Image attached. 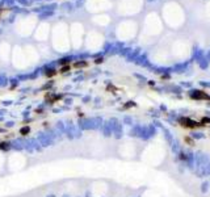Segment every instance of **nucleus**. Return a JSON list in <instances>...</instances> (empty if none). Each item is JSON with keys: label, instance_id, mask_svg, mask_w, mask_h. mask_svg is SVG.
Masks as SVG:
<instances>
[{"label": "nucleus", "instance_id": "6e6552de", "mask_svg": "<svg viewBox=\"0 0 210 197\" xmlns=\"http://www.w3.org/2000/svg\"><path fill=\"white\" fill-rule=\"evenodd\" d=\"M135 104L134 103H131V101H129V104H126L125 107H123V109H128V108H130V107H134Z\"/></svg>", "mask_w": 210, "mask_h": 197}, {"label": "nucleus", "instance_id": "f03ea898", "mask_svg": "<svg viewBox=\"0 0 210 197\" xmlns=\"http://www.w3.org/2000/svg\"><path fill=\"white\" fill-rule=\"evenodd\" d=\"M11 143H9L8 141H3V142H0V151H3V152H7L11 150Z\"/></svg>", "mask_w": 210, "mask_h": 197}, {"label": "nucleus", "instance_id": "9d476101", "mask_svg": "<svg viewBox=\"0 0 210 197\" xmlns=\"http://www.w3.org/2000/svg\"><path fill=\"white\" fill-rule=\"evenodd\" d=\"M4 132H5L4 129H1V128H0V133H4Z\"/></svg>", "mask_w": 210, "mask_h": 197}, {"label": "nucleus", "instance_id": "0eeeda50", "mask_svg": "<svg viewBox=\"0 0 210 197\" xmlns=\"http://www.w3.org/2000/svg\"><path fill=\"white\" fill-rule=\"evenodd\" d=\"M180 159H181V160H188V157H187V154H184V152H181V154H180Z\"/></svg>", "mask_w": 210, "mask_h": 197}, {"label": "nucleus", "instance_id": "423d86ee", "mask_svg": "<svg viewBox=\"0 0 210 197\" xmlns=\"http://www.w3.org/2000/svg\"><path fill=\"white\" fill-rule=\"evenodd\" d=\"M84 66H87V63H85V62H79V63H75V67H84Z\"/></svg>", "mask_w": 210, "mask_h": 197}, {"label": "nucleus", "instance_id": "20e7f679", "mask_svg": "<svg viewBox=\"0 0 210 197\" xmlns=\"http://www.w3.org/2000/svg\"><path fill=\"white\" fill-rule=\"evenodd\" d=\"M184 141H185L187 143H189L190 146H193V145H195V141H193V139L190 138V137H185V138H184Z\"/></svg>", "mask_w": 210, "mask_h": 197}, {"label": "nucleus", "instance_id": "39448f33", "mask_svg": "<svg viewBox=\"0 0 210 197\" xmlns=\"http://www.w3.org/2000/svg\"><path fill=\"white\" fill-rule=\"evenodd\" d=\"M201 123H202L203 126L208 125V123H210V118H209V117H203V118L201 120Z\"/></svg>", "mask_w": 210, "mask_h": 197}, {"label": "nucleus", "instance_id": "f257e3e1", "mask_svg": "<svg viewBox=\"0 0 210 197\" xmlns=\"http://www.w3.org/2000/svg\"><path fill=\"white\" fill-rule=\"evenodd\" d=\"M179 123L185 129H197V128H202L203 126L202 123L193 121V120L188 118V117H181V118H179Z\"/></svg>", "mask_w": 210, "mask_h": 197}, {"label": "nucleus", "instance_id": "1a4fd4ad", "mask_svg": "<svg viewBox=\"0 0 210 197\" xmlns=\"http://www.w3.org/2000/svg\"><path fill=\"white\" fill-rule=\"evenodd\" d=\"M53 75H55V71H54V70H51V71H49L46 74V76H53Z\"/></svg>", "mask_w": 210, "mask_h": 197}, {"label": "nucleus", "instance_id": "7ed1b4c3", "mask_svg": "<svg viewBox=\"0 0 210 197\" xmlns=\"http://www.w3.org/2000/svg\"><path fill=\"white\" fill-rule=\"evenodd\" d=\"M30 132H32V129H30V126H28V125H25V126H23V128L20 129V134L21 135H28Z\"/></svg>", "mask_w": 210, "mask_h": 197}, {"label": "nucleus", "instance_id": "9b49d317", "mask_svg": "<svg viewBox=\"0 0 210 197\" xmlns=\"http://www.w3.org/2000/svg\"><path fill=\"white\" fill-rule=\"evenodd\" d=\"M0 142H1V141H0Z\"/></svg>", "mask_w": 210, "mask_h": 197}]
</instances>
